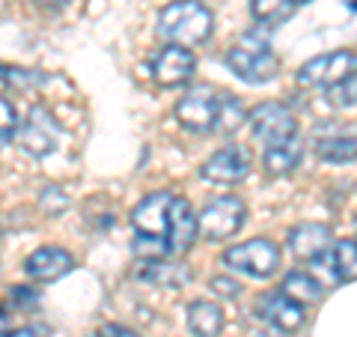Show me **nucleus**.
Segmentation results:
<instances>
[{"mask_svg":"<svg viewBox=\"0 0 357 337\" xmlns=\"http://www.w3.org/2000/svg\"><path fill=\"white\" fill-rule=\"evenodd\" d=\"M18 131V110L6 96H0V143H9Z\"/></svg>","mask_w":357,"mask_h":337,"instance_id":"obj_26","label":"nucleus"},{"mask_svg":"<svg viewBox=\"0 0 357 337\" xmlns=\"http://www.w3.org/2000/svg\"><path fill=\"white\" fill-rule=\"evenodd\" d=\"M256 313H259L262 322L274 325V329H280L283 334L298 331L301 325H304V320H307L304 305H298L295 299H289L283 293H265L259 299V308H256Z\"/></svg>","mask_w":357,"mask_h":337,"instance_id":"obj_12","label":"nucleus"},{"mask_svg":"<svg viewBox=\"0 0 357 337\" xmlns=\"http://www.w3.org/2000/svg\"><path fill=\"white\" fill-rule=\"evenodd\" d=\"M131 251H134V257H137V263L164 260V254H170V248H167V242L161 239V236H143V233H137Z\"/></svg>","mask_w":357,"mask_h":337,"instance_id":"obj_25","label":"nucleus"},{"mask_svg":"<svg viewBox=\"0 0 357 337\" xmlns=\"http://www.w3.org/2000/svg\"><path fill=\"white\" fill-rule=\"evenodd\" d=\"M227 66L236 78H241L244 84H253V87L274 81L277 72H280V60H277V54L268 48V42H262V39H250V45L229 48Z\"/></svg>","mask_w":357,"mask_h":337,"instance_id":"obj_2","label":"nucleus"},{"mask_svg":"<svg viewBox=\"0 0 357 337\" xmlns=\"http://www.w3.org/2000/svg\"><path fill=\"white\" fill-rule=\"evenodd\" d=\"M173 194L170 191H152L131 209V227L143 236H161L167 233V209H170Z\"/></svg>","mask_w":357,"mask_h":337,"instance_id":"obj_14","label":"nucleus"},{"mask_svg":"<svg viewBox=\"0 0 357 337\" xmlns=\"http://www.w3.org/2000/svg\"><path fill=\"white\" fill-rule=\"evenodd\" d=\"M250 164H253V159H250L248 150L238 147V143H227L223 150L211 152L203 162L199 176H203L206 182H215V185H236L250 173Z\"/></svg>","mask_w":357,"mask_h":337,"instance_id":"obj_8","label":"nucleus"},{"mask_svg":"<svg viewBox=\"0 0 357 337\" xmlns=\"http://www.w3.org/2000/svg\"><path fill=\"white\" fill-rule=\"evenodd\" d=\"M331 96H333V105H340V108L357 105V72L349 75L345 81H340L337 87H331Z\"/></svg>","mask_w":357,"mask_h":337,"instance_id":"obj_27","label":"nucleus"},{"mask_svg":"<svg viewBox=\"0 0 357 337\" xmlns=\"http://www.w3.org/2000/svg\"><path fill=\"white\" fill-rule=\"evenodd\" d=\"M354 245H357V239H354Z\"/></svg>","mask_w":357,"mask_h":337,"instance_id":"obj_37","label":"nucleus"},{"mask_svg":"<svg viewBox=\"0 0 357 337\" xmlns=\"http://www.w3.org/2000/svg\"><path fill=\"white\" fill-rule=\"evenodd\" d=\"M9 329H13V317H9V310L0 308V334H6Z\"/></svg>","mask_w":357,"mask_h":337,"instance_id":"obj_33","label":"nucleus"},{"mask_svg":"<svg viewBox=\"0 0 357 337\" xmlns=\"http://www.w3.org/2000/svg\"><path fill=\"white\" fill-rule=\"evenodd\" d=\"M18 141H21V147H24V152L36 155V159L51 155L57 150L60 147V126L51 110L42 105H33L27 120L21 122V129H18Z\"/></svg>","mask_w":357,"mask_h":337,"instance_id":"obj_7","label":"nucleus"},{"mask_svg":"<svg viewBox=\"0 0 357 337\" xmlns=\"http://www.w3.org/2000/svg\"><path fill=\"white\" fill-rule=\"evenodd\" d=\"M248 122H250L253 138L259 143H265V147H274V143L298 134V120H295L292 110H289V105H283V102L256 105L248 114Z\"/></svg>","mask_w":357,"mask_h":337,"instance_id":"obj_6","label":"nucleus"},{"mask_svg":"<svg viewBox=\"0 0 357 337\" xmlns=\"http://www.w3.org/2000/svg\"><path fill=\"white\" fill-rule=\"evenodd\" d=\"M301 155H304V143H301V134H292L274 147H265L262 155V167L268 176H286L292 173L295 167L301 164Z\"/></svg>","mask_w":357,"mask_h":337,"instance_id":"obj_18","label":"nucleus"},{"mask_svg":"<svg viewBox=\"0 0 357 337\" xmlns=\"http://www.w3.org/2000/svg\"><path fill=\"white\" fill-rule=\"evenodd\" d=\"M197 212L194 206L188 203L185 197H176L170 200V209H167V233H164V242L170 254H188L197 242Z\"/></svg>","mask_w":357,"mask_h":337,"instance_id":"obj_10","label":"nucleus"},{"mask_svg":"<svg viewBox=\"0 0 357 337\" xmlns=\"http://www.w3.org/2000/svg\"><path fill=\"white\" fill-rule=\"evenodd\" d=\"M188 329L194 337H218L223 331V310L215 301L197 299L188 308Z\"/></svg>","mask_w":357,"mask_h":337,"instance_id":"obj_19","label":"nucleus"},{"mask_svg":"<svg viewBox=\"0 0 357 337\" xmlns=\"http://www.w3.org/2000/svg\"><path fill=\"white\" fill-rule=\"evenodd\" d=\"M98 337H137L131 329H126V325H116V322H107L98 329Z\"/></svg>","mask_w":357,"mask_h":337,"instance_id":"obj_30","label":"nucleus"},{"mask_svg":"<svg viewBox=\"0 0 357 337\" xmlns=\"http://www.w3.org/2000/svg\"><path fill=\"white\" fill-rule=\"evenodd\" d=\"M72 268H75V257L69 251H63V248H54V245H48V248H36L24 263V272L33 280H39V284H51V280L69 275Z\"/></svg>","mask_w":357,"mask_h":337,"instance_id":"obj_15","label":"nucleus"},{"mask_svg":"<svg viewBox=\"0 0 357 337\" xmlns=\"http://www.w3.org/2000/svg\"><path fill=\"white\" fill-rule=\"evenodd\" d=\"M289 251H292L298 260H316L319 254H325L333 248V233L328 224H316V221H304V224H298V227L289 230Z\"/></svg>","mask_w":357,"mask_h":337,"instance_id":"obj_13","label":"nucleus"},{"mask_svg":"<svg viewBox=\"0 0 357 337\" xmlns=\"http://www.w3.org/2000/svg\"><path fill=\"white\" fill-rule=\"evenodd\" d=\"M244 215H248L244 200H238L236 194H223V197L208 200V203L197 212V230L208 242H223L241 230Z\"/></svg>","mask_w":357,"mask_h":337,"instance_id":"obj_3","label":"nucleus"},{"mask_svg":"<svg viewBox=\"0 0 357 337\" xmlns=\"http://www.w3.org/2000/svg\"><path fill=\"white\" fill-rule=\"evenodd\" d=\"M333 257V272H337V284L345 280H357V245L354 239H342L331 248Z\"/></svg>","mask_w":357,"mask_h":337,"instance_id":"obj_23","label":"nucleus"},{"mask_svg":"<svg viewBox=\"0 0 357 337\" xmlns=\"http://www.w3.org/2000/svg\"><path fill=\"white\" fill-rule=\"evenodd\" d=\"M354 72H357L354 51H331V54H319V57L307 60L298 69L295 81L304 89H331Z\"/></svg>","mask_w":357,"mask_h":337,"instance_id":"obj_4","label":"nucleus"},{"mask_svg":"<svg viewBox=\"0 0 357 337\" xmlns=\"http://www.w3.org/2000/svg\"><path fill=\"white\" fill-rule=\"evenodd\" d=\"M194 72H197V57L191 54V48H182V45H167L152 60V78L161 87L188 84Z\"/></svg>","mask_w":357,"mask_h":337,"instance_id":"obj_11","label":"nucleus"},{"mask_svg":"<svg viewBox=\"0 0 357 337\" xmlns=\"http://www.w3.org/2000/svg\"><path fill=\"white\" fill-rule=\"evenodd\" d=\"M220 263L250 278H271L280 268V248L271 239H250L223 251Z\"/></svg>","mask_w":357,"mask_h":337,"instance_id":"obj_5","label":"nucleus"},{"mask_svg":"<svg viewBox=\"0 0 357 337\" xmlns=\"http://www.w3.org/2000/svg\"><path fill=\"white\" fill-rule=\"evenodd\" d=\"M0 337H36V334H33L30 329H18V331H13V329H9L6 334H0Z\"/></svg>","mask_w":357,"mask_h":337,"instance_id":"obj_34","label":"nucleus"},{"mask_svg":"<svg viewBox=\"0 0 357 337\" xmlns=\"http://www.w3.org/2000/svg\"><path fill=\"white\" fill-rule=\"evenodd\" d=\"M280 293L289 296V299H295L298 305H316V301L325 299V284H321L316 275H310V272H289L283 278Z\"/></svg>","mask_w":357,"mask_h":337,"instance_id":"obj_20","label":"nucleus"},{"mask_svg":"<svg viewBox=\"0 0 357 337\" xmlns=\"http://www.w3.org/2000/svg\"><path fill=\"white\" fill-rule=\"evenodd\" d=\"M39 206L42 212H48V215H60V212L69 206V194H66L63 188H45L42 194H39Z\"/></svg>","mask_w":357,"mask_h":337,"instance_id":"obj_28","label":"nucleus"},{"mask_svg":"<svg viewBox=\"0 0 357 337\" xmlns=\"http://www.w3.org/2000/svg\"><path fill=\"white\" fill-rule=\"evenodd\" d=\"M33 3L42 6V9H66L72 0H33Z\"/></svg>","mask_w":357,"mask_h":337,"instance_id":"obj_32","label":"nucleus"},{"mask_svg":"<svg viewBox=\"0 0 357 337\" xmlns=\"http://www.w3.org/2000/svg\"><path fill=\"white\" fill-rule=\"evenodd\" d=\"M292 3H295V6H298V3H310V0H292Z\"/></svg>","mask_w":357,"mask_h":337,"instance_id":"obj_35","label":"nucleus"},{"mask_svg":"<svg viewBox=\"0 0 357 337\" xmlns=\"http://www.w3.org/2000/svg\"><path fill=\"white\" fill-rule=\"evenodd\" d=\"M316 155L321 162L331 164H345L357 162V129L342 131V129H328L316 134Z\"/></svg>","mask_w":357,"mask_h":337,"instance_id":"obj_16","label":"nucleus"},{"mask_svg":"<svg viewBox=\"0 0 357 337\" xmlns=\"http://www.w3.org/2000/svg\"><path fill=\"white\" fill-rule=\"evenodd\" d=\"M89 337H98V331H96V334H89Z\"/></svg>","mask_w":357,"mask_h":337,"instance_id":"obj_36","label":"nucleus"},{"mask_svg":"<svg viewBox=\"0 0 357 337\" xmlns=\"http://www.w3.org/2000/svg\"><path fill=\"white\" fill-rule=\"evenodd\" d=\"M248 122V108L238 96L218 93V114H215V131L218 134H236Z\"/></svg>","mask_w":357,"mask_h":337,"instance_id":"obj_21","label":"nucleus"},{"mask_svg":"<svg viewBox=\"0 0 357 337\" xmlns=\"http://www.w3.org/2000/svg\"><path fill=\"white\" fill-rule=\"evenodd\" d=\"M211 289H215L218 296H223V299H238V296H241V287H238V280H232V278H223V275L211 278Z\"/></svg>","mask_w":357,"mask_h":337,"instance_id":"obj_29","label":"nucleus"},{"mask_svg":"<svg viewBox=\"0 0 357 337\" xmlns=\"http://www.w3.org/2000/svg\"><path fill=\"white\" fill-rule=\"evenodd\" d=\"M134 278L146 280L155 287H167V289H182L191 280V268L185 263H167V260H146L134 268Z\"/></svg>","mask_w":357,"mask_h":337,"instance_id":"obj_17","label":"nucleus"},{"mask_svg":"<svg viewBox=\"0 0 357 337\" xmlns=\"http://www.w3.org/2000/svg\"><path fill=\"white\" fill-rule=\"evenodd\" d=\"M0 81L15 93H30L42 84V72L36 69H21V66H0Z\"/></svg>","mask_w":357,"mask_h":337,"instance_id":"obj_24","label":"nucleus"},{"mask_svg":"<svg viewBox=\"0 0 357 337\" xmlns=\"http://www.w3.org/2000/svg\"><path fill=\"white\" fill-rule=\"evenodd\" d=\"M211 27H215V18H211L206 3H199V0H173L161 9L155 33L167 45L194 48V45L211 36Z\"/></svg>","mask_w":357,"mask_h":337,"instance_id":"obj_1","label":"nucleus"},{"mask_svg":"<svg viewBox=\"0 0 357 337\" xmlns=\"http://www.w3.org/2000/svg\"><path fill=\"white\" fill-rule=\"evenodd\" d=\"M250 337H286L280 329H274V325H262V329H256V331H250Z\"/></svg>","mask_w":357,"mask_h":337,"instance_id":"obj_31","label":"nucleus"},{"mask_svg":"<svg viewBox=\"0 0 357 337\" xmlns=\"http://www.w3.org/2000/svg\"><path fill=\"white\" fill-rule=\"evenodd\" d=\"M215 114H218V89L215 87H194L185 93L176 105V120L188 131L208 134L215 131Z\"/></svg>","mask_w":357,"mask_h":337,"instance_id":"obj_9","label":"nucleus"},{"mask_svg":"<svg viewBox=\"0 0 357 337\" xmlns=\"http://www.w3.org/2000/svg\"><path fill=\"white\" fill-rule=\"evenodd\" d=\"M250 13L259 24L277 27V24H283L286 18H292L295 3L292 0H250Z\"/></svg>","mask_w":357,"mask_h":337,"instance_id":"obj_22","label":"nucleus"}]
</instances>
